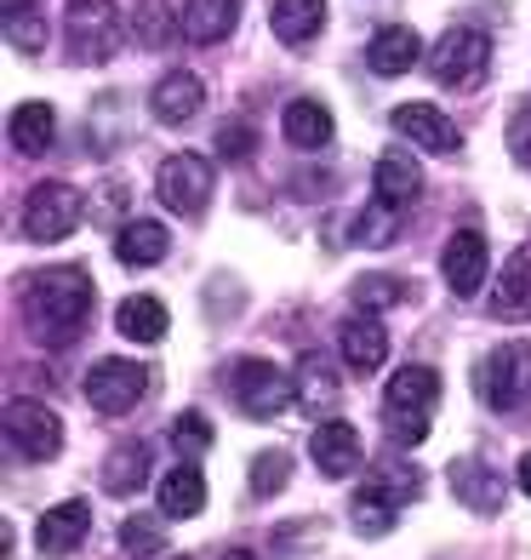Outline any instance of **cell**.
<instances>
[{
	"mask_svg": "<svg viewBox=\"0 0 531 560\" xmlns=\"http://www.w3.org/2000/svg\"><path fill=\"white\" fill-rule=\"evenodd\" d=\"M132 30L143 46H166L172 30H177V18L166 12V0H138V18H132Z\"/></svg>",
	"mask_w": 531,
	"mask_h": 560,
	"instance_id": "obj_33",
	"label": "cell"
},
{
	"mask_svg": "<svg viewBox=\"0 0 531 560\" xmlns=\"http://www.w3.org/2000/svg\"><path fill=\"white\" fill-rule=\"evenodd\" d=\"M309 457H315V469L332 475V480H343L349 469H361V435H354V423L326 418L315 429V441H309Z\"/></svg>",
	"mask_w": 531,
	"mask_h": 560,
	"instance_id": "obj_15",
	"label": "cell"
},
{
	"mask_svg": "<svg viewBox=\"0 0 531 560\" xmlns=\"http://www.w3.org/2000/svg\"><path fill=\"white\" fill-rule=\"evenodd\" d=\"M229 395L251 418H286L292 400H297V377H286L274 361H251L246 354V361L229 366Z\"/></svg>",
	"mask_w": 531,
	"mask_h": 560,
	"instance_id": "obj_3",
	"label": "cell"
},
{
	"mask_svg": "<svg viewBox=\"0 0 531 560\" xmlns=\"http://www.w3.org/2000/svg\"><path fill=\"white\" fill-rule=\"evenodd\" d=\"M435 406H440V372L435 366H400L394 384L384 389V423L394 446H417L435 429Z\"/></svg>",
	"mask_w": 531,
	"mask_h": 560,
	"instance_id": "obj_2",
	"label": "cell"
},
{
	"mask_svg": "<svg viewBox=\"0 0 531 560\" xmlns=\"http://www.w3.org/2000/svg\"><path fill=\"white\" fill-rule=\"evenodd\" d=\"M384 361H389V326L377 320L371 310H354L343 320V366L354 377H371Z\"/></svg>",
	"mask_w": 531,
	"mask_h": 560,
	"instance_id": "obj_13",
	"label": "cell"
},
{
	"mask_svg": "<svg viewBox=\"0 0 531 560\" xmlns=\"http://www.w3.org/2000/svg\"><path fill=\"white\" fill-rule=\"evenodd\" d=\"M509 155H515L520 166H531V97L509 115Z\"/></svg>",
	"mask_w": 531,
	"mask_h": 560,
	"instance_id": "obj_40",
	"label": "cell"
},
{
	"mask_svg": "<svg viewBox=\"0 0 531 560\" xmlns=\"http://www.w3.org/2000/svg\"><path fill=\"white\" fill-rule=\"evenodd\" d=\"M371 480H377V487H384L394 503H412V498H417V487H423L417 469H412V464H400V457H394V464H377V475H371Z\"/></svg>",
	"mask_w": 531,
	"mask_h": 560,
	"instance_id": "obj_35",
	"label": "cell"
},
{
	"mask_svg": "<svg viewBox=\"0 0 531 560\" xmlns=\"http://www.w3.org/2000/svg\"><path fill=\"white\" fill-rule=\"evenodd\" d=\"M486 264L492 258H486V235H480V229H458L440 252V275L458 298H474L480 287H486Z\"/></svg>",
	"mask_w": 531,
	"mask_h": 560,
	"instance_id": "obj_11",
	"label": "cell"
},
{
	"mask_svg": "<svg viewBox=\"0 0 531 560\" xmlns=\"http://www.w3.org/2000/svg\"><path fill=\"white\" fill-rule=\"evenodd\" d=\"M74 223H81V195H74V184H40L23 200V235L40 246L74 235Z\"/></svg>",
	"mask_w": 531,
	"mask_h": 560,
	"instance_id": "obj_9",
	"label": "cell"
},
{
	"mask_svg": "<svg viewBox=\"0 0 531 560\" xmlns=\"http://www.w3.org/2000/svg\"><path fill=\"white\" fill-rule=\"evenodd\" d=\"M394 515H400V503L377 487V480H366V487L354 492V503H349V521H354V532H366V538H384V532H394Z\"/></svg>",
	"mask_w": 531,
	"mask_h": 560,
	"instance_id": "obj_29",
	"label": "cell"
},
{
	"mask_svg": "<svg viewBox=\"0 0 531 560\" xmlns=\"http://www.w3.org/2000/svg\"><path fill=\"white\" fill-rule=\"evenodd\" d=\"M326 30V0H274V35L286 46H303Z\"/></svg>",
	"mask_w": 531,
	"mask_h": 560,
	"instance_id": "obj_27",
	"label": "cell"
},
{
	"mask_svg": "<svg viewBox=\"0 0 531 560\" xmlns=\"http://www.w3.org/2000/svg\"><path fill=\"white\" fill-rule=\"evenodd\" d=\"M172 446L184 452V457H200V452L212 446V423L200 418V412H184V418L172 423Z\"/></svg>",
	"mask_w": 531,
	"mask_h": 560,
	"instance_id": "obj_36",
	"label": "cell"
},
{
	"mask_svg": "<svg viewBox=\"0 0 531 560\" xmlns=\"http://www.w3.org/2000/svg\"><path fill=\"white\" fill-rule=\"evenodd\" d=\"M417 58H423V40L406 30V23H394V30H377L371 46H366L371 74H406V69H417Z\"/></svg>",
	"mask_w": 531,
	"mask_h": 560,
	"instance_id": "obj_22",
	"label": "cell"
},
{
	"mask_svg": "<svg viewBox=\"0 0 531 560\" xmlns=\"http://www.w3.org/2000/svg\"><path fill=\"white\" fill-rule=\"evenodd\" d=\"M338 395H343V366H332L326 354H303L297 361V400L303 412H338Z\"/></svg>",
	"mask_w": 531,
	"mask_h": 560,
	"instance_id": "obj_17",
	"label": "cell"
},
{
	"mask_svg": "<svg viewBox=\"0 0 531 560\" xmlns=\"http://www.w3.org/2000/svg\"><path fill=\"white\" fill-rule=\"evenodd\" d=\"M86 532H92V509H86L81 498L52 503V509L40 515V526H35V549H40V555H69V549L86 544Z\"/></svg>",
	"mask_w": 531,
	"mask_h": 560,
	"instance_id": "obj_14",
	"label": "cell"
},
{
	"mask_svg": "<svg viewBox=\"0 0 531 560\" xmlns=\"http://www.w3.org/2000/svg\"><path fill=\"white\" fill-rule=\"evenodd\" d=\"M371 177H377V200H389V207H412V200L423 195V172H417V161L406 155V149H384Z\"/></svg>",
	"mask_w": 531,
	"mask_h": 560,
	"instance_id": "obj_21",
	"label": "cell"
},
{
	"mask_svg": "<svg viewBox=\"0 0 531 560\" xmlns=\"http://www.w3.org/2000/svg\"><path fill=\"white\" fill-rule=\"evenodd\" d=\"M492 315L497 320H531V246H515L492 287Z\"/></svg>",
	"mask_w": 531,
	"mask_h": 560,
	"instance_id": "obj_16",
	"label": "cell"
},
{
	"mask_svg": "<svg viewBox=\"0 0 531 560\" xmlns=\"http://www.w3.org/2000/svg\"><path fill=\"white\" fill-rule=\"evenodd\" d=\"M281 132H286L292 149H326L332 143V115H326L315 97H292L281 109Z\"/></svg>",
	"mask_w": 531,
	"mask_h": 560,
	"instance_id": "obj_24",
	"label": "cell"
},
{
	"mask_svg": "<svg viewBox=\"0 0 531 560\" xmlns=\"http://www.w3.org/2000/svg\"><path fill=\"white\" fill-rule=\"evenodd\" d=\"M7 40L17 46V52H30V58H35L40 46H46V23H40L35 12L23 18V7H17V12H7Z\"/></svg>",
	"mask_w": 531,
	"mask_h": 560,
	"instance_id": "obj_38",
	"label": "cell"
},
{
	"mask_svg": "<svg viewBox=\"0 0 531 560\" xmlns=\"http://www.w3.org/2000/svg\"><path fill=\"white\" fill-rule=\"evenodd\" d=\"M23 315H30V338L40 349H69L86 332L92 315V275L81 264H46L23 287Z\"/></svg>",
	"mask_w": 531,
	"mask_h": 560,
	"instance_id": "obj_1",
	"label": "cell"
},
{
	"mask_svg": "<svg viewBox=\"0 0 531 560\" xmlns=\"http://www.w3.org/2000/svg\"><path fill=\"white\" fill-rule=\"evenodd\" d=\"M486 63H492V46L480 30H446L440 46H435V58H428V74H435L440 86L451 92H469L486 81Z\"/></svg>",
	"mask_w": 531,
	"mask_h": 560,
	"instance_id": "obj_6",
	"label": "cell"
},
{
	"mask_svg": "<svg viewBox=\"0 0 531 560\" xmlns=\"http://www.w3.org/2000/svg\"><path fill=\"white\" fill-rule=\"evenodd\" d=\"M526 384H531V349L526 343H497L486 361H480V372H474V389H480V400H486L492 412H515Z\"/></svg>",
	"mask_w": 531,
	"mask_h": 560,
	"instance_id": "obj_7",
	"label": "cell"
},
{
	"mask_svg": "<svg viewBox=\"0 0 531 560\" xmlns=\"http://www.w3.org/2000/svg\"><path fill=\"white\" fill-rule=\"evenodd\" d=\"M115 326H120V338H132V343H161L166 338V303L161 298H126L115 310Z\"/></svg>",
	"mask_w": 531,
	"mask_h": 560,
	"instance_id": "obj_26",
	"label": "cell"
},
{
	"mask_svg": "<svg viewBox=\"0 0 531 560\" xmlns=\"http://www.w3.org/2000/svg\"><path fill=\"white\" fill-rule=\"evenodd\" d=\"M394 132L412 138L417 149H428V155H458V149H463L458 120H446L435 104H400L394 109Z\"/></svg>",
	"mask_w": 531,
	"mask_h": 560,
	"instance_id": "obj_12",
	"label": "cell"
},
{
	"mask_svg": "<svg viewBox=\"0 0 531 560\" xmlns=\"http://www.w3.org/2000/svg\"><path fill=\"white\" fill-rule=\"evenodd\" d=\"M166 223H155V218H132L115 235V258L120 264H132V269H149V264H161L166 258Z\"/></svg>",
	"mask_w": 531,
	"mask_h": 560,
	"instance_id": "obj_23",
	"label": "cell"
},
{
	"mask_svg": "<svg viewBox=\"0 0 531 560\" xmlns=\"http://www.w3.org/2000/svg\"><path fill=\"white\" fill-rule=\"evenodd\" d=\"M515 475H520V492H526V498H531V452H526V457H520V469H515Z\"/></svg>",
	"mask_w": 531,
	"mask_h": 560,
	"instance_id": "obj_41",
	"label": "cell"
},
{
	"mask_svg": "<svg viewBox=\"0 0 531 560\" xmlns=\"http://www.w3.org/2000/svg\"><path fill=\"white\" fill-rule=\"evenodd\" d=\"M120 549L132 555V560H155L161 549H166V532H161V521L155 515H132L120 526Z\"/></svg>",
	"mask_w": 531,
	"mask_h": 560,
	"instance_id": "obj_31",
	"label": "cell"
},
{
	"mask_svg": "<svg viewBox=\"0 0 531 560\" xmlns=\"http://www.w3.org/2000/svg\"><path fill=\"white\" fill-rule=\"evenodd\" d=\"M394 212H400V207H389V200L366 207L361 218H354L349 241H354V246H389V241H394Z\"/></svg>",
	"mask_w": 531,
	"mask_h": 560,
	"instance_id": "obj_32",
	"label": "cell"
},
{
	"mask_svg": "<svg viewBox=\"0 0 531 560\" xmlns=\"http://www.w3.org/2000/svg\"><path fill=\"white\" fill-rule=\"evenodd\" d=\"M286 480H292V457L286 452H263L258 464H251V492H258V498H274Z\"/></svg>",
	"mask_w": 531,
	"mask_h": 560,
	"instance_id": "obj_34",
	"label": "cell"
},
{
	"mask_svg": "<svg viewBox=\"0 0 531 560\" xmlns=\"http://www.w3.org/2000/svg\"><path fill=\"white\" fill-rule=\"evenodd\" d=\"M400 298H406V287H400V280H389V275H361V280H354V303H361V310L400 303Z\"/></svg>",
	"mask_w": 531,
	"mask_h": 560,
	"instance_id": "obj_37",
	"label": "cell"
},
{
	"mask_svg": "<svg viewBox=\"0 0 531 560\" xmlns=\"http://www.w3.org/2000/svg\"><path fill=\"white\" fill-rule=\"evenodd\" d=\"M149 480V446H120V452H109V464H104V492H115V498H132L138 487Z\"/></svg>",
	"mask_w": 531,
	"mask_h": 560,
	"instance_id": "obj_30",
	"label": "cell"
},
{
	"mask_svg": "<svg viewBox=\"0 0 531 560\" xmlns=\"http://www.w3.org/2000/svg\"><path fill=\"white\" fill-rule=\"evenodd\" d=\"M235 23H240V0H184V35L194 46L229 40Z\"/></svg>",
	"mask_w": 531,
	"mask_h": 560,
	"instance_id": "obj_20",
	"label": "cell"
},
{
	"mask_svg": "<svg viewBox=\"0 0 531 560\" xmlns=\"http://www.w3.org/2000/svg\"><path fill=\"white\" fill-rule=\"evenodd\" d=\"M217 155L223 161H246L251 155V126L246 120H223L217 126Z\"/></svg>",
	"mask_w": 531,
	"mask_h": 560,
	"instance_id": "obj_39",
	"label": "cell"
},
{
	"mask_svg": "<svg viewBox=\"0 0 531 560\" xmlns=\"http://www.w3.org/2000/svg\"><path fill=\"white\" fill-rule=\"evenodd\" d=\"M217 560H258V555H251V549H223Z\"/></svg>",
	"mask_w": 531,
	"mask_h": 560,
	"instance_id": "obj_42",
	"label": "cell"
},
{
	"mask_svg": "<svg viewBox=\"0 0 531 560\" xmlns=\"http://www.w3.org/2000/svg\"><path fill=\"white\" fill-rule=\"evenodd\" d=\"M155 195H161V207L177 212V218L206 212V200H212V161L206 155H166L161 172H155Z\"/></svg>",
	"mask_w": 531,
	"mask_h": 560,
	"instance_id": "obj_8",
	"label": "cell"
},
{
	"mask_svg": "<svg viewBox=\"0 0 531 560\" xmlns=\"http://www.w3.org/2000/svg\"><path fill=\"white\" fill-rule=\"evenodd\" d=\"M7 446H12L17 457H30V464L58 457V452H63V423H58V412H52L46 400H30V395L7 400Z\"/></svg>",
	"mask_w": 531,
	"mask_h": 560,
	"instance_id": "obj_5",
	"label": "cell"
},
{
	"mask_svg": "<svg viewBox=\"0 0 531 560\" xmlns=\"http://www.w3.org/2000/svg\"><path fill=\"white\" fill-rule=\"evenodd\" d=\"M155 498H161V515H166V521L200 515V503H206V475H200L194 457H184L177 469H166V480L155 487Z\"/></svg>",
	"mask_w": 531,
	"mask_h": 560,
	"instance_id": "obj_18",
	"label": "cell"
},
{
	"mask_svg": "<svg viewBox=\"0 0 531 560\" xmlns=\"http://www.w3.org/2000/svg\"><path fill=\"white\" fill-rule=\"evenodd\" d=\"M17 7H35V0H7V12H17Z\"/></svg>",
	"mask_w": 531,
	"mask_h": 560,
	"instance_id": "obj_43",
	"label": "cell"
},
{
	"mask_svg": "<svg viewBox=\"0 0 531 560\" xmlns=\"http://www.w3.org/2000/svg\"><path fill=\"white\" fill-rule=\"evenodd\" d=\"M143 389H149L143 361H120V354H109V361H97L86 372V400L97 406V412H132V406L143 400Z\"/></svg>",
	"mask_w": 531,
	"mask_h": 560,
	"instance_id": "obj_10",
	"label": "cell"
},
{
	"mask_svg": "<svg viewBox=\"0 0 531 560\" xmlns=\"http://www.w3.org/2000/svg\"><path fill=\"white\" fill-rule=\"evenodd\" d=\"M451 492H458V503H469V509H503V480L480 464V457H458L451 464Z\"/></svg>",
	"mask_w": 531,
	"mask_h": 560,
	"instance_id": "obj_25",
	"label": "cell"
},
{
	"mask_svg": "<svg viewBox=\"0 0 531 560\" xmlns=\"http://www.w3.org/2000/svg\"><path fill=\"white\" fill-rule=\"evenodd\" d=\"M52 132H58L52 104H23V109H12V149H17V155H46V149H52Z\"/></svg>",
	"mask_w": 531,
	"mask_h": 560,
	"instance_id": "obj_28",
	"label": "cell"
},
{
	"mask_svg": "<svg viewBox=\"0 0 531 560\" xmlns=\"http://www.w3.org/2000/svg\"><path fill=\"white\" fill-rule=\"evenodd\" d=\"M63 30H69L74 63H109L120 46V12H115V0H69Z\"/></svg>",
	"mask_w": 531,
	"mask_h": 560,
	"instance_id": "obj_4",
	"label": "cell"
},
{
	"mask_svg": "<svg viewBox=\"0 0 531 560\" xmlns=\"http://www.w3.org/2000/svg\"><path fill=\"white\" fill-rule=\"evenodd\" d=\"M200 104H206V86H200V74H189V69H172L166 81L155 86V97H149L155 120H166V126L194 120V115H200Z\"/></svg>",
	"mask_w": 531,
	"mask_h": 560,
	"instance_id": "obj_19",
	"label": "cell"
}]
</instances>
